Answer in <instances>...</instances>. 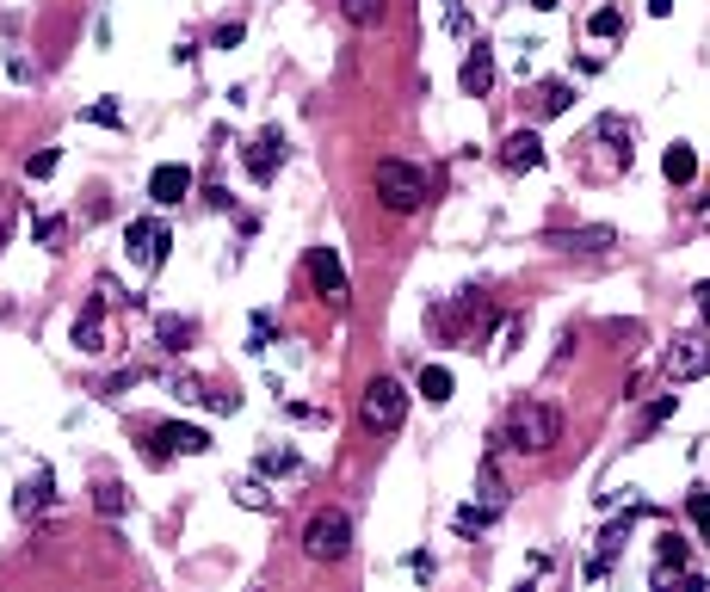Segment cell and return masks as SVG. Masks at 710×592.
Segmentation results:
<instances>
[{
  "mask_svg": "<svg viewBox=\"0 0 710 592\" xmlns=\"http://www.w3.org/2000/svg\"><path fill=\"white\" fill-rule=\"evenodd\" d=\"M507 451H519V457H544V451H556L562 444V414L550 401H519L513 414H507Z\"/></svg>",
  "mask_w": 710,
  "mask_h": 592,
  "instance_id": "6da1fadb",
  "label": "cell"
},
{
  "mask_svg": "<svg viewBox=\"0 0 710 592\" xmlns=\"http://www.w3.org/2000/svg\"><path fill=\"white\" fill-rule=\"evenodd\" d=\"M371 185H377L383 210H396V216H414V210L426 204V192H433V179H426V167H414V161H377Z\"/></svg>",
  "mask_w": 710,
  "mask_h": 592,
  "instance_id": "7a4b0ae2",
  "label": "cell"
},
{
  "mask_svg": "<svg viewBox=\"0 0 710 592\" xmlns=\"http://www.w3.org/2000/svg\"><path fill=\"white\" fill-rule=\"evenodd\" d=\"M359 420H365V432H377V438L402 432V420H408V389H402L396 377H371L365 395H359Z\"/></svg>",
  "mask_w": 710,
  "mask_h": 592,
  "instance_id": "3957f363",
  "label": "cell"
},
{
  "mask_svg": "<svg viewBox=\"0 0 710 592\" xmlns=\"http://www.w3.org/2000/svg\"><path fill=\"white\" fill-rule=\"evenodd\" d=\"M352 549V518L346 512H315L303 525V555L309 562H346Z\"/></svg>",
  "mask_w": 710,
  "mask_h": 592,
  "instance_id": "277c9868",
  "label": "cell"
},
{
  "mask_svg": "<svg viewBox=\"0 0 710 592\" xmlns=\"http://www.w3.org/2000/svg\"><path fill=\"white\" fill-rule=\"evenodd\" d=\"M303 272H309V290L322 296L328 309H346V303H352V284H346V266H340V247H309Z\"/></svg>",
  "mask_w": 710,
  "mask_h": 592,
  "instance_id": "5b68a950",
  "label": "cell"
},
{
  "mask_svg": "<svg viewBox=\"0 0 710 592\" xmlns=\"http://www.w3.org/2000/svg\"><path fill=\"white\" fill-rule=\"evenodd\" d=\"M105 303H124L112 278H99V284H93V296H87V309L75 315V346H81L87 358H99V352H105Z\"/></svg>",
  "mask_w": 710,
  "mask_h": 592,
  "instance_id": "8992f818",
  "label": "cell"
},
{
  "mask_svg": "<svg viewBox=\"0 0 710 592\" xmlns=\"http://www.w3.org/2000/svg\"><path fill=\"white\" fill-rule=\"evenodd\" d=\"M661 370H667V383H698V377H710V340H704V333H680V340L661 352Z\"/></svg>",
  "mask_w": 710,
  "mask_h": 592,
  "instance_id": "52a82bcc",
  "label": "cell"
},
{
  "mask_svg": "<svg viewBox=\"0 0 710 592\" xmlns=\"http://www.w3.org/2000/svg\"><path fill=\"white\" fill-rule=\"evenodd\" d=\"M124 247H130V259H136L142 272H155L161 259H167V247H173V235H167L161 216H136L130 229H124Z\"/></svg>",
  "mask_w": 710,
  "mask_h": 592,
  "instance_id": "ba28073f",
  "label": "cell"
},
{
  "mask_svg": "<svg viewBox=\"0 0 710 592\" xmlns=\"http://www.w3.org/2000/svg\"><path fill=\"white\" fill-rule=\"evenodd\" d=\"M210 451V432L204 426H155V438H149V457L155 463H167V457H204Z\"/></svg>",
  "mask_w": 710,
  "mask_h": 592,
  "instance_id": "9c48e42d",
  "label": "cell"
},
{
  "mask_svg": "<svg viewBox=\"0 0 710 592\" xmlns=\"http://www.w3.org/2000/svg\"><path fill=\"white\" fill-rule=\"evenodd\" d=\"M192 185H198V173H192L186 161H161V167L149 173V198H155L161 210H173V204L192 198Z\"/></svg>",
  "mask_w": 710,
  "mask_h": 592,
  "instance_id": "30bf717a",
  "label": "cell"
},
{
  "mask_svg": "<svg viewBox=\"0 0 710 592\" xmlns=\"http://www.w3.org/2000/svg\"><path fill=\"white\" fill-rule=\"evenodd\" d=\"M241 161H247V179H254V185H272V179H278V167H284V136H278V130L254 136Z\"/></svg>",
  "mask_w": 710,
  "mask_h": 592,
  "instance_id": "8fae6325",
  "label": "cell"
},
{
  "mask_svg": "<svg viewBox=\"0 0 710 592\" xmlns=\"http://www.w3.org/2000/svg\"><path fill=\"white\" fill-rule=\"evenodd\" d=\"M457 87H464L470 99H488V93H494V50L482 44V37H476V44H470L464 68H457Z\"/></svg>",
  "mask_w": 710,
  "mask_h": 592,
  "instance_id": "7c38bea8",
  "label": "cell"
},
{
  "mask_svg": "<svg viewBox=\"0 0 710 592\" xmlns=\"http://www.w3.org/2000/svg\"><path fill=\"white\" fill-rule=\"evenodd\" d=\"M501 167H507V173H538V167H544V142H538V130H513V136L501 142Z\"/></svg>",
  "mask_w": 710,
  "mask_h": 592,
  "instance_id": "4fadbf2b",
  "label": "cell"
},
{
  "mask_svg": "<svg viewBox=\"0 0 710 592\" xmlns=\"http://www.w3.org/2000/svg\"><path fill=\"white\" fill-rule=\"evenodd\" d=\"M13 512H19V518H44V512H50V469H31V475L19 481Z\"/></svg>",
  "mask_w": 710,
  "mask_h": 592,
  "instance_id": "5bb4252c",
  "label": "cell"
},
{
  "mask_svg": "<svg viewBox=\"0 0 710 592\" xmlns=\"http://www.w3.org/2000/svg\"><path fill=\"white\" fill-rule=\"evenodd\" d=\"M550 247H562V253H606V247H618V235L612 229H575V235H550Z\"/></svg>",
  "mask_w": 710,
  "mask_h": 592,
  "instance_id": "9a60e30c",
  "label": "cell"
},
{
  "mask_svg": "<svg viewBox=\"0 0 710 592\" xmlns=\"http://www.w3.org/2000/svg\"><path fill=\"white\" fill-rule=\"evenodd\" d=\"M661 173H667V185H692V179H698V155H692V142H673L667 155H661Z\"/></svg>",
  "mask_w": 710,
  "mask_h": 592,
  "instance_id": "2e32d148",
  "label": "cell"
},
{
  "mask_svg": "<svg viewBox=\"0 0 710 592\" xmlns=\"http://www.w3.org/2000/svg\"><path fill=\"white\" fill-rule=\"evenodd\" d=\"M155 333H161V346H167V352H186V346L198 340V321H180V315H161V321H155Z\"/></svg>",
  "mask_w": 710,
  "mask_h": 592,
  "instance_id": "e0dca14e",
  "label": "cell"
},
{
  "mask_svg": "<svg viewBox=\"0 0 710 592\" xmlns=\"http://www.w3.org/2000/svg\"><path fill=\"white\" fill-rule=\"evenodd\" d=\"M414 389H420L426 401H433V407H439V401H451V370H445V364H420Z\"/></svg>",
  "mask_w": 710,
  "mask_h": 592,
  "instance_id": "ac0fdd59",
  "label": "cell"
},
{
  "mask_svg": "<svg viewBox=\"0 0 710 592\" xmlns=\"http://www.w3.org/2000/svg\"><path fill=\"white\" fill-rule=\"evenodd\" d=\"M81 124H99V130H124V105L105 93V99H93V105H81Z\"/></svg>",
  "mask_w": 710,
  "mask_h": 592,
  "instance_id": "d6986e66",
  "label": "cell"
},
{
  "mask_svg": "<svg viewBox=\"0 0 710 592\" xmlns=\"http://www.w3.org/2000/svg\"><path fill=\"white\" fill-rule=\"evenodd\" d=\"M568 105H575V87H568V81H544L538 87V118H562Z\"/></svg>",
  "mask_w": 710,
  "mask_h": 592,
  "instance_id": "ffe728a7",
  "label": "cell"
},
{
  "mask_svg": "<svg viewBox=\"0 0 710 592\" xmlns=\"http://www.w3.org/2000/svg\"><path fill=\"white\" fill-rule=\"evenodd\" d=\"M494 512H501V500H488V506H457L451 525L464 531V537H476V531H488V525H494Z\"/></svg>",
  "mask_w": 710,
  "mask_h": 592,
  "instance_id": "44dd1931",
  "label": "cell"
},
{
  "mask_svg": "<svg viewBox=\"0 0 710 592\" xmlns=\"http://www.w3.org/2000/svg\"><path fill=\"white\" fill-rule=\"evenodd\" d=\"M686 512H692V525H698V537L710 543V488H692V494H686Z\"/></svg>",
  "mask_w": 710,
  "mask_h": 592,
  "instance_id": "7402d4cb",
  "label": "cell"
},
{
  "mask_svg": "<svg viewBox=\"0 0 710 592\" xmlns=\"http://www.w3.org/2000/svg\"><path fill=\"white\" fill-rule=\"evenodd\" d=\"M593 136H599V142H618V148H630V124L618 118V111H606V118L593 124Z\"/></svg>",
  "mask_w": 710,
  "mask_h": 592,
  "instance_id": "603a6c76",
  "label": "cell"
},
{
  "mask_svg": "<svg viewBox=\"0 0 710 592\" xmlns=\"http://www.w3.org/2000/svg\"><path fill=\"white\" fill-rule=\"evenodd\" d=\"M93 506H99L105 518H118V512H124V488H118V481H99V488H93Z\"/></svg>",
  "mask_w": 710,
  "mask_h": 592,
  "instance_id": "cb8c5ba5",
  "label": "cell"
},
{
  "mask_svg": "<svg viewBox=\"0 0 710 592\" xmlns=\"http://www.w3.org/2000/svg\"><path fill=\"white\" fill-rule=\"evenodd\" d=\"M587 31H593V37H618V31H624V13H618V7H599V13L587 19Z\"/></svg>",
  "mask_w": 710,
  "mask_h": 592,
  "instance_id": "d4e9b609",
  "label": "cell"
},
{
  "mask_svg": "<svg viewBox=\"0 0 710 592\" xmlns=\"http://www.w3.org/2000/svg\"><path fill=\"white\" fill-rule=\"evenodd\" d=\"M56 167H62V155H56V148H38V155L25 161V179H50Z\"/></svg>",
  "mask_w": 710,
  "mask_h": 592,
  "instance_id": "484cf974",
  "label": "cell"
},
{
  "mask_svg": "<svg viewBox=\"0 0 710 592\" xmlns=\"http://www.w3.org/2000/svg\"><path fill=\"white\" fill-rule=\"evenodd\" d=\"M346 19L352 25H377L383 19V0H346Z\"/></svg>",
  "mask_w": 710,
  "mask_h": 592,
  "instance_id": "4316f807",
  "label": "cell"
},
{
  "mask_svg": "<svg viewBox=\"0 0 710 592\" xmlns=\"http://www.w3.org/2000/svg\"><path fill=\"white\" fill-rule=\"evenodd\" d=\"M673 407H680V395H661V401L649 407V414H643V432H655L661 420H673Z\"/></svg>",
  "mask_w": 710,
  "mask_h": 592,
  "instance_id": "83f0119b",
  "label": "cell"
},
{
  "mask_svg": "<svg viewBox=\"0 0 710 592\" xmlns=\"http://www.w3.org/2000/svg\"><path fill=\"white\" fill-rule=\"evenodd\" d=\"M624 537H630V512L618 518V525H612L606 537H599V555H618V549H624Z\"/></svg>",
  "mask_w": 710,
  "mask_h": 592,
  "instance_id": "f1b7e54d",
  "label": "cell"
},
{
  "mask_svg": "<svg viewBox=\"0 0 710 592\" xmlns=\"http://www.w3.org/2000/svg\"><path fill=\"white\" fill-rule=\"evenodd\" d=\"M519 333H525V315H507V321H501V346H494V352L507 358V352L519 346Z\"/></svg>",
  "mask_w": 710,
  "mask_h": 592,
  "instance_id": "f546056e",
  "label": "cell"
},
{
  "mask_svg": "<svg viewBox=\"0 0 710 592\" xmlns=\"http://www.w3.org/2000/svg\"><path fill=\"white\" fill-rule=\"evenodd\" d=\"M204 407H210V414H235L241 395H235V389H210V395H204Z\"/></svg>",
  "mask_w": 710,
  "mask_h": 592,
  "instance_id": "4dcf8cb0",
  "label": "cell"
},
{
  "mask_svg": "<svg viewBox=\"0 0 710 592\" xmlns=\"http://www.w3.org/2000/svg\"><path fill=\"white\" fill-rule=\"evenodd\" d=\"M266 346H272V315L260 309V315H254V340H247V352H266Z\"/></svg>",
  "mask_w": 710,
  "mask_h": 592,
  "instance_id": "1f68e13d",
  "label": "cell"
},
{
  "mask_svg": "<svg viewBox=\"0 0 710 592\" xmlns=\"http://www.w3.org/2000/svg\"><path fill=\"white\" fill-rule=\"evenodd\" d=\"M31 235H38L44 247H50V241H62V216H38V222H31Z\"/></svg>",
  "mask_w": 710,
  "mask_h": 592,
  "instance_id": "d6a6232c",
  "label": "cell"
},
{
  "mask_svg": "<svg viewBox=\"0 0 710 592\" xmlns=\"http://www.w3.org/2000/svg\"><path fill=\"white\" fill-rule=\"evenodd\" d=\"M260 469H266V475H284V469H297V457H291V451H266Z\"/></svg>",
  "mask_w": 710,
  "mask_h": 592,
  "instance_id": "836d02e7",
  "label": "cell"
},
{
  "mask_svg": "<svg viewBox=\"0 0 710 592\" xmlns=\"http://www.w3.org/2000/svg\"><path fill=\"white\" fill-rule=\"evenodd\" d=\"M7 235H13V192L0 185V247H7Z\"/></svg>",
  "mask_w": 710,
  "mask_h": 592,
  "instance_id": "e575fe53",
  "label": "cell"
},
{
  "mask_svg": "<svg viewBox=\"0 0 710 592\" xmlns=\"http://www.w3.org/2000/svg\"><path fill=\"white\" fill-rule=\"evenodd\" d=\"M241 506H254V512H266V506H272V494L260 488V481H247V488H241Z\"/></svg>",
  "mask_w": 710,
  "mask_h": 592,
  "instance_id": "d590c367",
  "label": "cell"
},
{
  "mask_svg": "<svg viewBox=\"0 0 710 592\" xmlns=\"http://www.w3.org/2000/svg\"><path fill=\"white\" fill-rule=\"evenodd\" d=\"M235 44H241V25H235V19L217 25V50H235Z\"/></svg>",
  "mask_w": 710,
  "mask_h": 592,
  "instance_id": "8d00e7d4",
  "label": "cell"
},
{
  "mask_svg": "<svg viewBox=\"0 0 710 592\" xmlns=\"http://www.w3.org/2000/svg\"><path fill=\"white\" fill-rule=\"evenodd\" d=\"M692 303H698V315H704V321H710V278H704V284H698V290H692Z\"/></svg>",
  "mask_w": 710,
  "mask_h": 592,
  "instance_id": "74e56055",
  "label": "cell"
},
{
  "mask_svg": "<svg viewBox=\"0 0 710 592\" xmlns=\"http://www.w3.org/2000/svg\"><path fill=\"white\" fill-rule=\"evenodd\" d=\"M531 7H538V13H556V7H562V0H531Z\"/></svg>",
  "mask_w": 710,
  "mask_h": 592,
  "instance_id": "f35d334b",
  "label": "cell"
}]
</instances>
